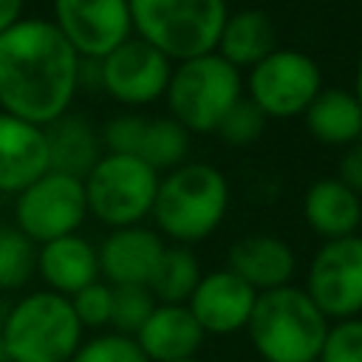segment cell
<instances>
[{"mask_svg":"<svg viewBox=\"0 0 362 362\" xmlns=\"http://www.w3.org/2000/svg\"><path fill=\"white\" fill-rule=\"evenodd\" d=\"M317 308L334 322L362 314V235L322 240L314 252L305 286Z\"/></svg>","mask_w":362,"mask_h":362,"instance_id":"8fae6325","label":"cell"},{"mask_svg":"<svg viewBox=\"0 0 362 362\" xmlns=\"http://www.w3.org/2000/svg\"><path fill=\"white\" fill-rule=\"evenodd\" d=\"M48 170L45 127L0 110V195H20Z\"/></svg>","mask_w":362,"mask_h":362,"instance_id":"9a60e30c","label":"cell"},{"mask_svg":"<svg viewBox=\"0 0 362 362\" xmlns=\"http://www.w3.org/2000/svg\"><path fill=\"white\" fill-rule=\"evenodd\" d=\"M303 119L308 133L328 147H351L362 136V105L345 88H322Z\"/></svg>","mask_w":362,"mask_h":362,"instance_id":"7402d4cb","label":"cell"},{"mask_svg":"<svg viewBox=\"0 0 362 362\" xmlns=\"http://www.w3.org/2000/svg\"><path fill=\"white\" fill-rule=\"evenodd\" d=\"M37 277L45 283L42 288L74 297L85 286L102 280L96 243H90L82 232L42 243L37 252Z\"/></svg>","mask_w":362,"mask_h":362,"instance_id":"e0dca14e","label":"cell"},{"mask_svg":"<svg viewBox=\"0 0 362 362\" xmlns=\"http://www.w3.org/2000/svg\"><path fill=\"white\" fill-rule=\"evenodd\" d=\"M243 99V76L218 51L181 59L164 93L167 113L192 136H209Z\"/></svg>","mask_w":362,"mask_h":362,"instance_id":"5b68a950","label":"cell"},{"mask_svg":"<svg viewBox=\"0 0 362 362\" xmlns=\"http://www.w3.org/2000/svg\"><path fill=\"white\" fill-rule=\"evenodd\" d=\"M144 124H147V116L139 113V110H122V113L105 119V124L99 127L105 153H127V156H136L139 153V144H141Z\"/></svg>","mask_w":362,"mask_h":362,"instance_id":"4dcf8cb0","label":"cell"},{"mask_svg":"<svg viewBox=\"0 0 362 362\" xmlns=\"http://www.w3.org/2000/svg\"><path fill=\"white\" fill-rule=\"evenodd\" d=\"M0 339L11 362H71L85 328L74 314L71 297L31 288L3 311Z\"/></svg>","mask_w":362,"mask_h":362,"instance_id":"277c9868","label":"cell"},{"mask_svg":"<svg viewBox=\"0 0 362 362\" xmlns=\"http://www.w3.org/2000/svg\"><path fill=\"white\" fill-rule=\"evenodd\" d=\"M51 23L82 59H102L133 37L130 0H51Z\"/></svg>","mask_w":362,"mask_h":362,"instance_id":"7c38bea8","label":"cell"},{"mask_svg":"<svg viewBox=\"0 0 362 362\" xmlns=\"http://www.w3.org/2000/svg\"><path fill=\"white\" fill-rule=\"evenodd\" d=\"M226 17V0H130L133 34L173 62L215 51Z\"/></svg>","mask_w":362,"mask_h":362,"instance_id":"8992f818","label":"cell"},{"mask_svg":"<svg viewBox=\"0 0 362 362\" xmlns=\"http://www.w3.org/2000/svg\"><path fill=\"white\" fill-rule=\"evenodd\" d=\"M0 362H11V359H8V354H6V345H3V339H0Z\"/></svg>","mask_w":362,"mask_h":362,"instance_id":"e575fe53","label":"cell"},{"mask_svg":"<svg viewBox=\"0 0 362 362\" xmlns=\"http://www.w3.org/2000/svg\"><path fill=\"white\" fill-rule=\"evenodd\" d=\"M88 221L85 184L76 175L48 170L14 195V226L37 246L82 229Z\"/></svg>","mask_w":362,"mask_h":362,"instance_id":"9c48e42d","label":"cell"},{"mask_svg":"<svg viewBox=\"0 0 362 362\" xmlns=\"http://www.w3.org/2000/svg\"><path fill=\"white\" fill-rule=\"evenodd\" d=\"M99 249V274L110 286H147L164 249L167 240L144 223L136 226H122L110 229Z\"/></svg>","mask_w":362,"mask_h":362,"instance_id":"5bb4252c","label":"cell"},{"mask_svg":"<svg viewBox=\"0 0 362 362\" xmlns=\"http://www.w3.org/2000/svg\"><path fill=\"white\" fill-rule=\"evenodd\" d=\"M226 269H232L260 294L291 283L297 272V255L283 238L272 232H252L226 249Z\"/></svg>","mask_w":362,"mask_h":362,"instance_id":"2e32d148","label":"cell"},{"mask_svg":"<svg viewBox=\"0 0 362 362\" xmlns=\"http://www.w3.org/2000/svg\"><path fill=\"white\" fill-rule=\"evenodd\" d=\"M255 303L257 291L223 266L204 272V277L187 300V308L192 311L206 337H232L238 331H246Z\"/></svg>","mask_w":362,"mask_h":362,"instance_id":"4fadbf2b","label":"cell"},{"mask_svg":"<svg viewBox=\"0 0 362 362\" xmlns=\"http://www.w3.org/2000/svg\"><path fill=\"white\" fill-rule=\"evenodd\" d=\"M25 17V0H0V34Z\"/></svg>","mask_w":362,"mask_h":362,"instance_id":"d6a6232c","label":"cell"},{"mask_svg":"<svg viewBox=\"0 0 362 362\" xmlns=\"http://www.w3.org/2000/svg\"><path fill=\"white\" fill-rule=\"evenodd\" d=\"M359 8H362V0H359Z\"/></svg>","mask_w":362,"mask_h":362,"instance_id":"8d00e7d4","label":"cell"},{"mask_svg":"<svg viewBox=\"0 0 362 362\" xmlns=\"http://www.w3.org/2000/svg\"><path fill=\"white\" fill-rule=\"evenodd\" d=\"M156 297L147 286H113V320L110 331L136 337V331L144 325V320L156 308Z\"/></svg>","mask_w":362,"mask_h":362,"instance_id":"4316f807","label":"cell"},{"mask_svg":"<svg viewBox=\"0 0 362 362\" xmlns=\"http://www.w3.org/2000/svg\"><path fill=\"white\" fill-rule=\"evenodd\" d=\"M354 96H356L359 105H362V51H359V57H356V71H354Z\"/></svg>","mask_w":362,"mask_h":362,"instance_id":"836d02e7","label":"cell"},{"mask_svg":"<svg viewBox=\"0 0 362 362\" xmlns=\"http://www.w3.org/2000/svg\"><path fill=\"white\" fill-rule=\"evenodd\" d=\"M161 173L139 156L105 153L82 178L88 215L107 229L144 223L153 212Z\"/></svg>","mask_w":362,"mask_h":362,"instance_id":"52a82bcc","label":"cell"},{"mask_svg":"<svg viewBox=\"0 0 362 362\" xmlns=\"http://www.w3.org/2000/svg\"><path fill=\"white\" fill-rule=\"evenodd\" d=\"M277 48V28L263 8H238L229 11L215 51L232 62L238 71L255 68L263 57Z\"/></svg>","mask_w":362,"mask_h":362,"instance_id":"44dd1931","label":"cell"},{"mask_svg":"<svg viewBox=\"0 0 362 362\" xmlns=\"http://www.w3.org/2000/svg\"><path fill=\"white\" fill-rule=\"evenodd\" d=\"M189 147H192V133H187L170 113H158V116H147L136 156L147 161L153 170L170 173L189 158Z\"/></svg>","mask_w":362,"mask_h":362,"instance_id":"cb8c5ba5","label":"cell"},{"mask_svg":"<svg viewBox=\"0 0 362 362\" xmlns=\"http://www.w3.org/2000/svg\"><path fill=\"white\" fill-rule=\"evenodd\" d=\"M0 317H3V308H0Z\"/></svg>","mask_w":362,"mask_h":362,"instance_id":"74e56055","label":"cell"},{"mask_svg":"<svg viewBox=\"0 0 362 362\" xmlns=\"http://www.w3.org/2000/svg\"><path fill=\"white\" fill-rule=\"evenodd\" d=\"M232 204V189L226 175L209 161H184L181 167L161 173L153 229L175 246H195L209 240Z\"/></svg>","mask_w":362,"mask_h":362,"instance_id":"7a4b0ae2","label":"cell"},{"mask_svg":"<svg viewBox=\"0 0 362 362\" xmlns=\"http://www.w3.org/2000/svg\"><path fill=\"white\" fill-rule=\"evenodd\" d=\"M45 139L51 153V170H59L76 178H85L90 167L105 156L102 133L85 113L68 110L65 116H59L45 127Z\"/></svg>","mask_w":362,"mask_h":362,"instance_id":"ffe728a7","label":"cell"},{"mask_svg":"<svg viewBox=\"0 0 362 362\" xmlns=\"http://www.w3.org/2000/svg\"><path fill=\"white\" fill-rule=\"evenodd\" d=\"M317 362H362V317L334 320Z\"/></svg>","mask_w":362,"mask_h":362,"instance_id":"f546056e","label":"cell"},{"mask_svg":"<svg viewBox=\"0 0 362 362\" xmlns=\"http://www.w3.org/2000/svg\"><path fill=\"white\" fill-rule=\"evenodd\" d=\"M206 334L187 305L158 303L144 325L136 331V342L150 362H178L198 356Z\"/></svg>","mask_w":362,"mask_h":362,"instance_id":"ac0fdd59","label":"cell"},{"mask_svg":"<svg viewBox=\"0 0 362 362\" xmlns=\"http://www.w3.org/2000/svg\"><path fill=\"white\" fill-rule=\"evenodd\" d=\"M74 314L82 322V328L90 331H110V320H113V286L105 280H96L90 286H85L82 291H76L71 297Z\"/></svg>","mask_w":362,"mask_h":362,"instance_id":"f1b7e54d","label":"cell"},{"mask_svg":"<svg viewBox=\"0 0 362 362\" xmlns=\"http://www.w3.org/2000/svg\"><path fill=\"white\" fill-rule=\"evenodd\" d=\"M303 218L322 240L356 235L362 226V195L339 178H317L303 195Z\"/></svg>","mask_w":362,"mask_h":362,"instance_id":"d6986e66","label":"cell"},{"mask_svg":"<svg viewBox=\"0 0 362 362\" xmlns=\"http://www.w3.org/2000/svg\"><path fill=\"white\" fill-rule=\"evenodd\" d=\"M246 99L260 107L266 119H294L322 90V71L314 57L297 48H274L243 79Z\"/></svg>","mask_w":362,"mask_h":362,"instance_id":"ba28073f","label":"cell"},{"mask_svg":"<svg viewBox=\"0 0 362 362\" xmlns=\"http://www.w3.org/2000/svg\"><path fill=\"white\" fill-rule=\"evenodd\" d=\"M266 122H269V119L260 113V107L243 96V99L223 116V122L218 124L215 136H218L221 141H226L229 147H249V144H255V141L263 136Z\"/></svg>","mask_w":362,"mask_h":362,"instance_id":"83f0119b","label":"cell"},{"mask_svg":"<svg viewBox=\"0 0 362 362\" xmlns=\"http://www.w3.org/2000/svg\"><path fill=\"white\" fill-rule=\"evenodd\" d=\"M337 178L362 195V136L351 147H345V153L339 158V175Z\"/></svg>","mask_w":362,"mask_h":362,"instance_id":"1f68e13d","label":"cell"},{"mask_svg":"<svg viewBox=\"0 0 362 362\" xmlns=\"http://www.w3.org/2000/svg\"><path fill=\"white\" fill-rule=\"evenodd\" d=\"M71 362H150L139 348L136 337L119 331H99L90 339H82Z\"/></svg>","mask_w":362,"mask_h":362,"instance_id":"484cf974","label":"cell"},{"mask_svg":"<svg viewBox=\"0 0 362 362\" xmlns=\"http://www.w3.org/2000/svg\"><path fill=\"white\" fill-rule=\"evenodd\" d=\"M82 57L45 17H23L0 34V110L48 127L79 90Z\"/></svg>","mask_w":362,"mask_h":362,"instance_id":"6da1fadb","label":"cell"},{"mask_svg":"<svg viewBox=\"0 0 362 362\" xmlns=\"http://www.w3.org/2000/svg\"><path fill=\"white\" fill-rule=\"evenodd\" d=\"M331 320L300 286L260 291L246 334L263 362H314L320 359Z\"/></svg>","mask_w":362,"mask_h":362,"instance_id":"3957f363","label":"cell"},{"mask_svg":"<svg viewBox=\"0 0 362 362\" xmlns=\"http://www.w3.org/2000/svg\"><path fill=\"white\" fill-rule=\"evenodd\" d=\"M40 246L14 223H0V294L25 291L37 277Z\"/></svg>","mask_w":362,"mask_h":362,"instance_id":"d4e9b609","label":"cell"},{"mask_svg":"<svg viewBox=\"0 0 362 362\" xmlns=\"http://www.w3.org/2000/svg\"><path fill=\"white\" fill-rule=\"evenodd\" d=\"M314 362H317V359H314Z\"/></svg>","mask_w":362,"mask_h":362,"instance_id":"f35d334b","label":"cell"},{"mask_svg":"<svg viewBox=\"0 0 362 362\" xmlns=\"http://www.w3.org/2000/svg\"><path fill=\"white\" fill-rule=\"evenodd\" d=\"M204 277V269L198 263V255L192 246H175L167 243L147 288L156 297V303H170V305H187L189 294L195 291L198 280Z\"/></svg>","mask_w":362,"mask_h":362,"instance_id":"603a6c76","label":"cell"},{"mask_svg":"<svg viewBox=\"0 0 362 362\" xmlns=\"http://www.w3.org/2000/svg\"><path fill=\"white\" fill-rule=\"evenodd\" d=\"M178 362H204V359H198V356H192V359H178Z\"/></svg>","mask_w":362,"mask_h":362,"instance_id":"d590c367","label":"cell"},{"mask_svg":"<svg viewBox=\"0 0 362 362\" xmlns=\"http://www.w3.org/2000/svg\"><path fill=\"white\" fill-rule=\"evenodd\" d=\"M96 65L99 88L124 110H141L164 99L175 62L133 34L107 57L96 59Z\"/></svg>","mask_w":362,"mask_h":362,"instance_id":"30bf717a","label":"cell"}]
</instances>
